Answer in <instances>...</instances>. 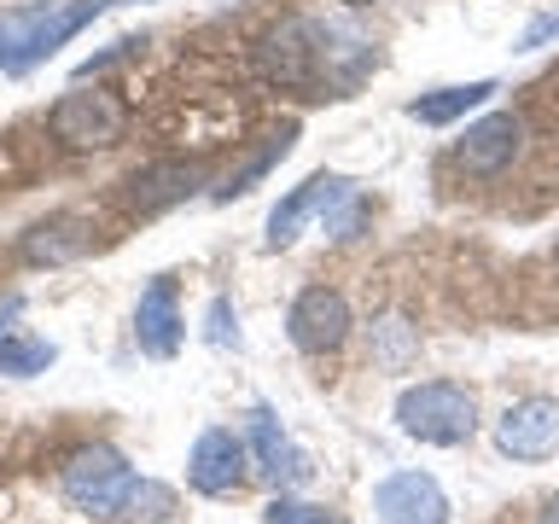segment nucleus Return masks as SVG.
Returning <instances> with one entry per match:
<instances>
[{
  "label": "nucleus",
  "instance_id": "1",
  "mask_svg": "<svg viewBox=\"0 0 559 524\" xmlns=\"http://www.w3.org/2000/svg\"><path fill=\"white\" fill-rule=\"evenodd\" d=\"M105 7H117V0H47V7L0 12V70H29L52 47H64L82 24H94Z\"/></svg>",
  "mask_w": 559,
  "mask_h": 524
},
{
  "label": "nucleus",
  "instance_id": "2",
  "mask_svg": "<svg viewBox=\"0 0 559 524\" xmlns=\"http://www.w3.org/2000/svg\"><path fill=\"white\" fill-rule=\"evenodd\" d=\"M396 426L408 437H419V443L454 449L472 437V426H478V402H472V391L454 379H426V384H408V391L396 396Z\"/></svg>",
  "mask_w": 559,
  "mask_h": 524
},
{
  "label": "nucleus",
  "instance_id": "3",
  "mask_svg": "<svg viewBox=\"0 0 559 524\" xmlns=\"http://www.w3.org/2000/svg\"><path fill=\"white\" fill-rule=\"evenodd\" d=\"M134 489V472L129 461L111 449V443H87L64 461V501L76 507L87 519H111L122 513V501H129Z\"/></svg>",
  "mask_w": 559,
  "mask_h": 524
},
{
  "label": "nucleus",
  "instance_id": "4",
  "mask_svg": "<svg viewBox=\"0 0 559 524\" xmlns=\"http://www.w3.org/2000/svg\"><path fill=\"white\" fill-rule=\"evenodd\" d=\"M47 129L59 134L70 152H105L122 140V129H129V111H122V99L105 94V87H76V94H64L47 111Z\"/></svg>",
  "mask_w": 559,
  "mask_h": 524
},
{
  "label": "nucleus",
  "instance_id": "5",
  "mask_svg": "<svg viewBox=\"0 0 559 524\" xmlns=\"http://www.w3.org/2000/svg\"><path fill=\"white\" fill-rule=\"evenodd\" d=\"M496 449L513 461H548L559 449V402L554 396H524L501 414L496 426Z\"/></svg>",
  "mask_w": 559,
  "mask_h": 524
},
{
  "label": "nucleus",
  "instance_id": "6",
  "mask_svg": "<svg viewBox=\"0 0 559 524\" xmlns=\"http://www.w3.org/2000/svg\"><path fill=\"white\" fill-rule=\"evenodd\" d=\"M245 466H251V449H245L234 431L210 426V431H199V443L187 454V484L199 489V496H234L245 484Z\"/></svg>",
  "mask_w": 559,
  "mask_h": 524
},
{
  "label": "nucleus",
  "instance_id": "7",
  "mask_svg": "<svg viewBox=\"0 0 559 524\" xmlns=\"http://www.w3.org/2000/svg\"><path fill=\"white\" fill-rule=\"evenodd\" d=\"M286 326H292V344L304 349V356H326V349H338L349 338V303L332 286H309L292 303Z\"/></svg>",
  "mask_w": 559,
  "mask_h": 524
},
{
  "label": "nucleus",
  "instance_id": "8",
  "mask_svg": "<svg viewBox=\"0 0 559 524\" xmlns=\"http://www.w3.org/2000/svg\"><path fill=\"white\" fill-rule=\"evenodd\" d=\"M373 513L384 524H449V496L426 472H391L373 489Z\"/></svg>",
  "mask_w": 559,
  "mask_h": 524
},
{
  "label": "nucleus",
  "instance_id": "9",
  "mask_svg": "<svg viewBox=\"0 0 559 524\" xmlns=\"http://www.w3.org/2000/svg\"><path fill=\"white\" fill-rule=\"evenodd\" d=\"M314 59H321V47H314V24H304V17L269 29V35H262V47H257V70L269 82H280V87L314 82Z\"/></svg>",
  "mask_w": 559,
  "mask_h": 524
},
{
  "label": "nucleus",
  "instance_id": "10",
  "mask_svg": "<svg viewBox=\"0 0 559 524\" xmlns=\"http://www.w3.org/2000/svg\"><path fill=\"white\" fill-rule=\"evenodd\" d=\"M134 338L152 361H169L181 349L187 326H181V303H175V274H157L134 303Z\"/></svg>",
  "mask_w": 559,
  "mask_h": 524
},
{
  "label": "nucleus",
  "instance_id": "11",
  "mask_svg": "<svg viewBox=\"0 0 559 524\" xmlns=\"http://www.w3.org/2000/svg\"><path fill=\"white\" fill-rule=\"evenodd\" d=\"M519 146H524V122L513 111H489V117H478L466 129V140H461L454 157H461L466 175H501L519 157Z\"/></svg>",
  "mask_w": 559,
  "mask_h": 524
},
{
  "label": "nucleus",
  "instance_id": "12",
  "mask_svg": "<svg viewBox=\"0 0 559 524\" xmlns=\"http://www.w3.org/2000/svg\"><path fill=\"white\" fill-rule=\"evenodd\" d=\"M245 449H251V461H257L262 478L280 484V489H297V484H309V478H314L309 454L274 426V414H269V408H257V414H251V443H245Z\"/></svg>",
  "mask_w": 559,
  "mask_h": 524
},
{
  "label": "nucleus",
  "instance_id": "13",
  "mask_svg": "<svg viewBox=\"0 0 559 524\" xmlns=\"http://www.w3.org/2000/svg\"><path fill=\"white\" fill-rule=\"evenodd\" d=\"M344 192H349V181H344V175H326V169L309 175L304 187H292L286 199L274 204V216H269V251H286V245L297 239V227H304L314 210L326 216V204H338Z\"/></svg>",
  "mask_w": 559,
  "mask_h": 524
},
{
  "label": "nucleus",
  "instance_id": "14",
  "mask_svg": "<svg viewBox=\"0 0 559 524\" xmlns=\"http://www.w3.org/2000/svg\"><path fill=\"white\" fill-rule=\"evenodd\" d=\"M187 192H199V169L192 164H152V169H134L129 181H122V204H129L134 216H157V210L181 204Z\"/></svg>",
  "mask_w": 559,
  "mask_h": 524
},
{
  "label": "nucleus",
  "instance_id": "15",
  "mask_svg": "<svg viewBox=\"0 0 559 524\" xmlns=\"http://www.w3.org/2000/svg\"><path fill=\"white\" fill-rule=\"evenodd\" d=\"M82 245H87V234H82V222L76 216H52V222H35L29 234H24V257L35 262V269H52V262H70V257H82Z\"/></svg>",
  "mask_w": 559,
  "mask_h": 524
},
{
  "label": "nucleus",
  "instance_id": "16",
  "mask_svg": "<svg viewBox=\"0 0 559 524\" xmlns=\"http://www.w3.org/2000/svg\"><path fill=\"white\" fill-rule=\"evenodd\" d=\"M496 94V82H466V87H437V94H419L408 105V117L414 122H431V129H443V122L454 117H466V111H478V105Z\"/></svg>",
  "mask_w": 559,
  "mask_h": 524
},
{
  "label": "nucleus",
  "instance_id": "17",
  "mask_svg": "<svg viewBox=\"0 0 559 524\" xmlns=\"http://www.w3.org/2000/svg\"><path fill=\"white\" fill-rule=\"evenodd\" d=\"M292 140H297V122H280V129H274L269 140H262V146H257V152L245 157V164H239L234 175H227L222 187H216V199H239V192H251V187L262 181V175H269V169L280 164V157L292 152Z\"/></svg>",
  "mask_w": 559,
  "mask_h": 524
},
{
  "label": "nucleus",
  "instance_id": "18",
  "mask_svg": "<svg viewBox=\"0 0 559 524\" xmlns=\"http://www.w3.org/2000/svg\"><path fill=\"white\" fill-rule=\"evenodd\" d=\"M52 356H59V349H52L47 338H0V373H17V379L47 373Z\"/></svg>",
  "mask_w": 559,
  "mask_h": 524
},
{
  "label": "nucleus",
  "instance_id": "19",
  "mask_svg": "<svg viewBox=\"0 0 559 524\" xmlns=\"http://www.w3.org/2000/svg\"><path fill=\"white\" fill-rule=\"evenodd\" d=\"M262 519H269V524H344V513H332V507L292 501V496H274L269 507H262Z\"/></svg>",
  "mask_w": 559,
  "mask_h": 524
},
{
  "label": "nucleus",
  "instance_id": "20",
  "mask_svg": "<svg viewBox=\"0 0 559 524\" xmlns=\"http://www.w3.org/2000/svg\"><path fill=\"white\" fill-rule=\"evenodd\" d=\"M122 513L140 519V524H157V519L169 513V489H164V484H140V478H134L129 501H122Z\"/></svg>",
  "mask_w": 559,
  "mask_h": 524
},
{
  "label": "nucleus",
  "instance_id": "21",
  "mask_svg": "<svg viewBox=\"0 0 559 524\" xmlns=\"http://www.w3.org/2000/svg\"><path fill=\"white\" fill-rule=\"evenodd\" d=\"M204 338L210 344H239V326H234V309H227V297H216V303H210V326H204Z\"/></svg>",
  "mask_w": 559,
  "mask_h": 524
},
{
  "label": "nucleus",
  "instance_id": "22",
  "mask_svg": "<svg viewBox=\"0 0 559 524\" xmlns=\"http://www.w3.org/2000/svg\"><path fill=\"white\" fill-rule=\"evenodd\" d=\"M548 35H559V12H542V17H536V24H531V29H524V35H519V47H524V52H531V47H542V41H548Z\"/></svg>",
  "mask_w": 559,
  "mask_h": 524
},
{
  "label": "nucleus",
  "instance_id": "23",
  "mask_svg": "<svg viewBox=\"0 0 559 524\" xmlns=\"http://www.w3.org/2000/svg\"><path fill=\"white\" fill-rule=\"evenodd\" d=\"M542 524H559V496L548 501V513H542Z\"/></svg>",
  "mask_w": 559,
  "mask_h": 524
},
{
  "label": "nucleus",
  "instance_id": "24",
  "mask_svg": "<svg viewBox=\"0 0 559 524\" xmlns=\"http://www.w3.org/2000/svg\"><path fill=\"white\" fill-rule=\"evenodd\" d=\"M344 7H373V0H344Z\"/></svg>",
  "mask_w": 559,
  "mask_h": 524
}]
</instances>
